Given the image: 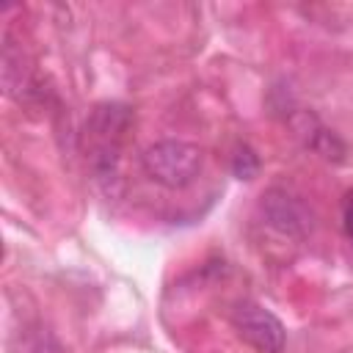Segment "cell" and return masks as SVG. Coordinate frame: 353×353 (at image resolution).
Returning <instances> with one entry per match:
<instances>
[{"mask_svg":"<svg viewBox=\"0 0 353 353\" xmlns=\"http://www.w3.org/2000/svg\"><path fill=\"white\" fill-rule=\"evenodd\" d=\"M141 165L152 182H157L168 190H182L201 174L204 152L190 141L165 138V141H157L143 149Z\"/></svg>","mask_w":353,"mask_h":353,"instance_id":"obj_1","label":"cell"},{"mask_svg":"<svg viewBox=\"0 0 353 353\" xmlns=\"http://www.w3.org/2000/svg\"><path fill=\"white\" fill-rule=\"evenodd\" d=\"M232 325H234L237 336L245 345H251L256 353H281L284 350V342H287L284 323L262 303H254V301L234 303Z\"/></svg>","mask_w":353,"mask_h":353,"instance_id":"obj_2","label":"cell"},{"mask_svg":"<svg viewBox=\"0 0 353 353\" xmlns=\"http://www.w3.org/2000/svg\"><path fill=\"white\" fill-rule=\"evenodd\" d=\"M259 210L265 215V223L273 226L279 234L301 240L314 229V212L284 188H270L268 193H262Z\"/></svg>","mask_w":353,"mask_h":353,"instance_id":"obj_3","label":"cell"},{"mask_svg":"<svg viewBox=\"0 0 353 353\" xmlns=\"http://www.w3.org/2000/svg\"><path fill=\"white\" fill-rule=\"evenodd\" d=\"M132 127V110L121 102H102L91 110L85 121V135L91 146H121L124 135Z\"/></svg>","mask_w":353,"mask_h":353,"instance_id":"obj_4","label":"cell"},{"mask_svg":"<svg viewBox=\"0 0 353 353\" xmlns=\"http://www.w3.org/2000/svg\"><path fill=\"white\" fill-rule=\"evenodd\" d=\"M290 124H292L295 135L303 141L306 149H312V152H317L320 157L334 160V163L345 160V143L339 141V135H336L334 130H328L325 124H320V119H317L314 113H309V110H295V113L290 116Z\"/></svg>","mask_w":353,"mask_h":353,"instance_id":"obj_5","label":"cell"},{"mask_svg":"<svg viewBox=\"0 0 353 353\" xmlns=\"http://www.w3.org/2000/svg\"><path fill=\"white\" fill-rule=\"evenodd\" d=\"M3 85H6V94L17 97L22 102V94L33 91V83H30V69L22 58V50L6 36V44H3Z\"/></svg>","mask_w":353,"mask_h":353,"instance_id":"obj_6","label":"cell"},{"mask_svg":"<svg viewBox=\"0 0 353 353\" xmlns=\"http://www.w3.org/2000/svg\"><path fill=\"white\" fill-rule=\"evenodd\" d=\"M232 174L237 179H254L259 174V157H256V152L251 146L240 143L234 149V154H232Z\"/></svg>","mask_w":353,"mask_h":353,"instance_id":"obj_7","label":"cell"},{"mask_svg":"<svg viewBox=\"0 0 353 353\" xmlns=\"http://www.w3.org/2000/svg\"><path fill=\"white\" fill-rule=\"evenodd\" d=\"M342 226H345V234L353 240V190L345 196V204H342Z\"/></svg>","mask_w":353,"mask_h":353,"instance_id":"obj_8","label":"cell"},{"mask_svg":"<svg viewBox=\"0 0 353 353\" xmlns=\"http://www.w3.org/2000/svg\"><path fill=\"white\" fill-rule=\"evenodd\" d=\"M33 353H61V350H58V345H55V342H52L50 336H41V339L36 342Z\"/></svg>","mask_w":353,"mask_h":353,"instance_id":"obj_9","label":"cell"}]
</instances>
